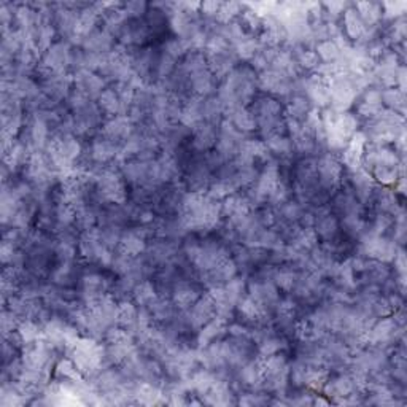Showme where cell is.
Segmentation results:
<instances>
[{"label":"cell","mask_w":407,"mask_h":407,"mask_svg":"<svg viewBox=\"0 0 407 407\" xmlns=\"http://www.w3.org/2000/svg\"><path fill=\"white\" fill-rule=\"evenodd\" d=\"M366 144H368V139H366L363 132L358 131L355 132L349 145L340 153V161H342L344 169H347V172H353L361 167V160H363Z\"/></svg>","instance_id":"4fadbf2b"},{"label":"cell","mask_w":407,"mask_h":407,"mask_svg":"<svg viewBox=\"0 0 407 407\" xmlns=\"http://www.w3.org/2000/svg\"><path fill=\"white\" fill-rule=\"evenodd\" d=\"M120 150L121 145L98 132V135H94L89 144L88 160H91L93 166H109L115 162L116 156L120 155Z\"/></svg>","instance_id":"8992f818"},{"label":"cell","mask_w":407,"mask_h":407,"mask_svg":"<svg viewBox=\"0 0 407 407\" xmlns=\"http://www.w3.org/2000/svg\"><path fill=\"white\" fill-rule=\"evenodd\" d=\"M67 356L72 358L86 380L94 379L102 369L110 366L105 358V344L88 336H81L75 347L69 350Z\"/></svg>","instance_id":"6da1fadb"},{"label":"cell","mask_w":407,"mask_h":407,"mask_svg":"<svg viewBox=\"0 0 407 407\" xmlns=\"http://www.w3.org/2000/svg\"><path fill=\"white\" fill-rule=\"evenodd\" d=\"M382 13H384V19L393 21L401 16H406V8L407 3L403 0H395V2H382Z\"/></svg>","instance_id":"60d3db41"},{"label":"cell","mask_w":407,"mask_h":407,"mask_svg":"<svg viewBox=\"0 0 407 407\" xmlns=\"http://www.w3.org/2000/svg\"><path fill=\"white\" fill-rule=\"evenodd\" d=\"M258 89L271 98H289L293 94V80L287 75L278 74L276 70L267 69L258 74Z\"/></svg>","instance_id":"277c9868"},{"label":"cell","mask_w":407,"mask_h":407,"mask_svg":"<svg viewBox=\"0 0 407 407\" xmlns=\"http://www.w3.org/2000/svg\"><path fill=\"white\" fill-rule=\"evenodd\" d=\"M124 12L129 19H140V16L148 12V3L142 0H132V2L124 3Z\"/></svg>","instance_id":"7bdbcfd3"},{"label":"cell","mask_w":407,"mask_h":407,"mask_svg":"<svg viewBox=\"0 0 407 407\" xmlns=\"http://www.w3.org/2000/svg\"><path fill=\"white\" fill-rule=\"evenodd\" d=\"M298 278H299V271H296V269L292 266L280 264V266L276 267V271H274L272 282L278 288V292L292 293L294 287H296Z\"/></svg>","instance_id":"484cf974"},{"label":"cell","mask_w":407,"mask_h":407,"mask_svg":"<svg viewBox=\"0 0 407 407\" xmlns=\"http://www.w3.org/2000/svg\"><path fill=\"white\" fill-rule=\"evenodd\" d=\"M201 296L202 293L199 285L191 282V278H183L180 282L175 283L174 289H172L170 299L178 310H188L192 307V304H195Z\"/></svg>","instance_id":"7c38bea8"},{"label":"cell","mask_w":407,"mask_h":407,"mask_svg":"<svg viewBox=\"0 0 407 407\" xmlns=\"http://www.w3.org/2000/svg\"><path fill=\"white\" fill-rule=\"evenodd\" d=\"M99 225V208L94 206H86L80 207L76 210V220H75V228L78 229L80 232L89 231Z\"/></svg>","instance_id":"1f68e13d"},{"label":"cell","mask_w":407,"mask_h":407,"mask_svg":"<svg viewBox=\"0 0 407 407\" xmlns=\"http://www.w3.org/2000/svg\"><path fill=\"white\" fill-rule=\"evenodd\" d=\"M314 50L320 58V60H322V64L336 63V60L340 58V50L333 40H323V42H318L314 47Z\"/></svg>","instance_id":"74e56055"},{"label":"cell","mask_w":407,"mask_h":407,"mask_svg":"<svg viewBox=\"0 0 407 407\" xmlns=\"http://www.w3.org/2000/svg\"><path fill=\"white\" fill-rule=\"evenodd\" d=\"M157 298V292L153 280H142L135 285L134 292H132V301L135 302L137 307H148V305Z\"/></svg>","instance_id":"f1b7e54d"},{"label":"cell","mask_w":407,"mask_h":407,"mask_svg":"<svg viewBox=\"0 0 407 407\" xmlns=\"http://www.w3.org/2000/svg\"><path fill=\"white\" fill-rule=\"evenodd\" d=\"M287 347H288L287 340H285L282 336H277L276 333H272L258 342V356L266 358V356L283 352Z\"/></svg>","instance_id":"d6a6232c"},{"label":"cell","mask_w":407,"mask_h":407,"mask_svg":"<svg viewBox=\"0 0 407 407\" xmlns=\"http://www.w3.org/2000/svg\"><path fill=\"white\" fill-rule=\"evenodd\" d=\"M382 105L384 109L396 111V113H406V93L398 88H386L382 89Z\"/></svg>","instance_id":"f546056e"},{"label":"cell","mask_w":407,"mask_h":407,"mask_svg":"<svg viewBox=\"0 0 407 407\" xmlns=\"http://www.w3.org/2000/svg\"><path fill=\"white\" fill-rule=\"evenodd\" d=\"M356 13L360 14L361 21L366 28H379V24L384 19V13H382V5L379 2H356L353 5Z\"/></svg>","instance_id":"cb8c5ba5"},{"label":"cell","mask_w":407,"mask_h":407,"mask_svg":"<svg viewBox=\"0 0 407 407\" xmlns=\"http://www.w3.org/2000/svg\"><path fill=\"white\" fill-rule=\"evenodd\" d=\"M204 121V98L199 96H190L182 107L180 124L192 131L197 124Z\"/></svg>","instance_id":"e0dca14e"},{"label":"cell","mask_w":407,"mask_h":407,"mask_svg":"<svg viewBox=\"0 0 407 407\" xmlns=\"http://www.w3.org/2000/svg\"><path fill=\"white\" fill-rule=\"evenodd\" d=\"M329 85V94H331V109L340 111H350V109L355 105L356 99H358V89H356L355 81L352 74L342 72L334 76H331L328 80Z\"/></svg>","instance_id":"7a4b0ae2"},{"label":"cell","mask_w":407,"mask_h":407,"mask_svg":"<svg viewBox=\"0 0 407 407\" xmlns=\"http://www.w3.org/2000/svg\"><path fill=\"white\" fill-rule=\"evenodd\" d=\"M247 294L272 312L280 299L278 288L274 285L272 280H264L256 276H253L247 282Z\"/></svg>","instance_id":"52a82bcc"},{"label":"cell","mask_w":407,"mask_h":407,"mask_svg":"<svg viewBox=\"0 0 407 407\" xmlns=\"http://www.w3.org/2000/svg\"><path fill=\"white\" fill-rule=\"evenodd\" d=\"M374 210L379 213H386V215H391L395 218L396 213H398L401 208H403V204L399 202V196L396 195L393 186H377V190L374 192L373 197Z\"/></svg>","instance_id":"2e32d148"},{"label":"cell","mask_w":407,"mask_h":407,"mask_svg":"<svg viewBox=\"0 0 407 407\" xmlns=\"http://www.w3.org/2000/svg\"><path fill=\"white\" fill-rule=\"evenodd\" d=\"M331 371L328 368H323V366H309L305 369L304 375V388L310 391H315V393H322L324 384L329 377Z\"/></svg>","instance_id":"4316f807"},{"label":"cell","mask_w":407,"mask_h":407,"mask_svg":"<svg viewBox=\"0 0 407 407\" xmlns=\"http://www.w3.org/2000/svg\"><path fill=\"white\" fill-rule=\"evenodd\" d=\"M393 266H395V276L398 278H406L407 259H406V252H404L403 247H399L398 252H396V256L393 259Z\"/></svg>","instance_id":"ee69618b"},{"label":"cell","mask_w":407,"mask_h":407,"mask_svg":"<svg viewBox=\"0 0 407 407\" xmlns=\"http://www.w3.org/2000/svg\"><path fill=\"white\" fill-rule=\"evenodd\" d=\"M98 107L102 111V115H105L107 118L123 115V105H121L120 94L115 86H110V88H105L102 91L98 98Z\"/></svg>","instance_id":"603a6c76"},{"label":"cell","mask_w":407,"mask_h":407,"mask_svg":"<svg viewBox=\"0 0 407 407\" xmlns=\"http://www.w3.org/2000/svg\"><path fill=\"white\" fill-rule=\"evenodd\" d=\"M226 120L231 121V123L236 126V129L243 132V134H250V132L258 129V121L248 107H239V109L232 110L231 113L226 116Z\"/></svg>","instance_id":"d4e9b609"},{"label":"cell","mask_w":407,"mask_h":407,"mask_svg":"<svg viewBox=\"0 0 407 407\" xmlns=\"http://www.w3.org/2000/svg\"><path fill=\"white\" fill-rule=\"evenodd\" d=\"M134 131H135V124L132 123V120L126 115H118V116H111V118H107L99 129L102 135L109 137L110 140L116 142V144L121 146H123L124 142L134 134Z\"/></svg>","instance_id":"9c48e42d"},{"label":"cell","mask_w":407,"mask_h":407,"mask_svg":"<svg viewBox=\"0 0 407 407\" xmlns=\"http://www.w3.org/2000/svg\"><path fill=\"white\" fill-rule=\"evenodd\" d=\"M318 241L320 239L317 236V232L314 231V228H301L296 236H294L293 241L288 243H292V245L299 248V250L309 253L318 245Z\"/></svg>","instance_id":"e575fe53"},{"label":"cell","mask_w":407,"mask_h":407,"mask_svg":"<svg viewBox=\"0 0 407 407\" xmlns=\"http://www.w3.org/2000/svg\"><path fill=\"white\" fill-rule=\"evenodd\" d=\"M243 12V3H239V2H221V7H220V12H218L217 18H215V23L217 24H229L234 19H237L241 16Z\"/></svg>","instance_id":"f35d334b"},{"label":"cell","mask_w":407,"mask_h":407,"mask_svg":"<svg viewBox=\"0 0 407 407\" xmlns=\"http://www.w3.org/2000/svg\"><path fill=\"white\" fill-rule=\"evenodd\" d=\"M51 280H53V285H56V287H74L76 280V269L74 263H59V266H56L54 271L51 272Z\"/></svg>","instance_id":"4dcf8cb0"},{"label":"cell","mask_w":407,"mask_h":407,"mask_svg":"<svg viewBox=\"0 0 407 407\" xmlns=\"http://www.w3.org/2000/svg\"><path fill=\"white\" fill-rule=\"evenodd\" d=\"M188 80H190L192 96H199V98L206 99L208 96L215 94L217 80L208 69L201 70V72L188 76Z\"/></svg>","instance_id":"ffe728a7"},{"label":"cell","mask_w":407,"mask_h":407,"mask_svg":"<svg viewBox=\"0 0 407 407\" xmlns=\"http://www.w3.org/2000/svg\"><path fill=\"white\" fill-rule=\"evenodd\" d=\"M314 107L310 104V100L307 99V96L305 94H292L288 98V104H287V116L289 118L299 121V123H302V121L307 118V115L310 113V110H312Z\"/></svg>","instance_id":"83f0119b"},{"label":"cell","mask_w":407,"mask_h":407,"mask_svg":"<svg viewBox=\"0 0 407 407\" xmlns=\"http://www.w3.org/2000/svg\"><path fill=\"white\" fill-rule=\"evenodd\" d=\"M261 43L259 40L254 37V35H250L245 40H242L241 43H237L234 47V54H236L237 59L242 60H252L254 56H256L259 51H261Z\"/></svg>","instance_id":"8d00e7d4"},{"label":"cell","mask_w":407,"mask_h":407,"mask_svg":"<svg viewBox=\"0 0 407 407\" xmlns=\"http://www.w3.org/2000/svg\"><path fill=\"white\" fill-rule=\"evenodd\" d=\"M148 237H150V229L148 226H134L123 231L121 234L120 245L116 248V252L129 254L132 258H139L145 253L146 247H148Z\"/></svg>","instance_id":"5b68a950"},{"label":"cell","mask_w":407,"mask_h":407,"mask_svg":"<svg viewBox=\"0 0 407 407\" xmlns=\"http://www.w3.org/2000/svg\"><path fill=\"white\" fill-rule=\"evenodd\" d=\"M218 140V126L202 121L191 131V148L196 153H208L215 148Z\"/></svg>","instance_id":"5bb4252c"},{"label":"cell","mask_w":407,"mask_h":407,"mask_svg":"<svg viewBox=\"0 0 407 407\" xmlns=\"http://www.w3.org/2000/svg\"><path fill=\"white\" fill-rule=\"evenodd\" d=\"M225 289L229 299H231L234 304H237L247 294V280L236 276L225 285Z\"/></svg>","instance_id":"ab89813d"},{"label":"cell","mask_w":407,"mask_h":407,"mask_svg":"<svg viewBox=\"0 0 407 407\" xmlns=\"http://www.w3.org/2000/svg\"><path fill=\"white\" fill-rule=\"evenodd\" d=\"M19 323H21V320H19L18 315L5 307L2 312V334L7 336L10 333H14L18 329Z\"/></svg>","instance_id":"b9f144b4"},{"label":"cell","mask_w":407,"mask_h":407,"mask_svg":"<svg viewBox=\"0 0 407 407\" xmlns=\"http://www.w3.org/2000/svg\"><path fill=\"white\" fill-rule=\"evenodd\" d=\"M81 50L86 51V53H98V54H107L111 53L113 48L116 47L115 43V35L110 34L109 30L96 29L94 32H91L88 37L83 38L81 42Z\"/></svg>","instance_id":"9a60e30c"},{"label":"cell","mask_w":407,"mask_h":407,"mask_svg":"<svg viewBox=\"0 0 407 407\" xmlns=\"http://www.w3.org/2000/svg\"><path fill=\"white\" fill-rule=\"evenodd\" d=\"M220 7H221V2H215V0H207V2H202L201 3V14L204 16V19H207V21H215L218 12H220Z\"/></svg>","instance_id":"f6af8a7d"},{"label":"cell","mask_w":407,"mask_h":407,"mask_svg":"<svg viewBox=\"0 0 407 407\" xmlns=\"http://www.w3.org/2000/svg\"><path fill=\"white\" fill-rule=\"evenodd\" d=\"M53 374H54V379L65 380V382H78L85 379L78 371V368L75 366L72 358H69V356L67 358L59 360L58 363H56Z\"/></svg>","instance_id":"836d02e7"},{"label":"cell","mask_w":407,"mask_h":407,"mask_svg":"<svg viewBox=\"0 0 407 407\" xmlns=\"http://www.w3.org/2000/svg\"><path fill=\"white\" fill-rule=\"evenodd\" d=\"M135 404L142 406H160L164 404V393L161 386L145 380H137L134 385Z\"/></svg>","instance_id":"ac0fdd59"},{"label":"cell","mask_w":407,"mask_h":407,"mask_svg":"<svg viewBox=\"0 0 407 407\" xmlns=\"http://www.w3.org/2000/svg\"><path fill=\"white\" fill-rule=\"evenodd\" d=\"M137 322H139V307L134 301L127 299V301L118 302V312H116V324L134 336L137 329Z\"/></svg>","instance_id":"7402d4cb"},{"label":"cell","mask_w":407,"mask_h":407,"mask_svg":"<svg viewBox=\"0 0 407 407\" xmlns=\"http://www.w3.org/2000/svg\"><path fill=\"white\" fill-rule=\"evenodd\" d=\"M228 324L229 322H226L225 318H220V317H215L207 324H204V327L197 331V336H196L197 349H204L207 347V345H210L212 342H215V340L221 339V336L228 333Z\"/></svg>","instance_id":"d6986e66"},{"label":"cell","mask_w":407,"mask_h":407,"mask_svg":"<svg viewBox=\"0 0 407 407\" xmlns=\"http://www.w3.org/2000/svg\"><path fill=\"white\" fill-rule=\"evenodd\" d=\"M355 391V382L349 371H340V373H331L329 377L324 384L322 393L334 404L338 399H342L345 396L352 395Z\"/></svg>","instance_id":"30bf717a"},{"label":"cell","mask_w":407,"mask_h":407,"mask_svg":"<svg viewBox=\"0 0 407 407\" xmlns=\"http://www.w3.org/2000/svg\"><path fill=\"white\" fill-rule=\"evenodd\" d=\"M16 331L24 345L37 342L43 336V327L38 322H35V320H23Z\"/></svg>","instance_id":"d590c367"},{"label":"cell","mask_w":407,"mask_h":407,"mask_svg":"<svg viewBox=\"0 0 407 407\" xmlns=\"http://www.w3.org/2000/svg\"><path fill=\"white\" fill-rule=\"evenodd\" d=\"M74 88L94 100L107 88V81L99 74L93 72V70L81 69L74 72Z\"/></svg>","instance_id":"8fae6325"},{"label":"cell","mask_w":407,"mask_h":407,"mask_svg":"<svg viewBox=\"0 0 407 407\" xmlns=\"http://www.w3.org/2000/svg\"><path fill=\"white\" fill-rule=\"evenodd\" d=\"M377 183H375L374 177L371 175L363 167L356 169L353 172H349V188L353 192L356 199H358L363 206L373 202L374 192L377 190Z\"/></svg>","instance_id":"ba28073f"},{"label":"cell","mask_w":407,"mask_h":407,"mask_svg":"<svg viewBox=\"0 0 407 407\" xmlns=\"http://www.w3.org/2000/svg\"><path fill=\"white\" fill-rule=\"evenodd\" d=\"M317 174L318 185L323 188L328 195H336L344 182V166L339 155L327 151L317 160Z\"/></svg>","instance_id":"3957f363"},{"label":"cell","mask_w":407,"mask_h":407,"mask_svg":"<svg viewBox=\"0 0 407 407\" xmlns=\"http://www.w3.org/2000/svg\"><path fill=\"white\" fill-rule=\"evenodd\" d=\"M342 32L345 34V37H347L350 42H360L361 37H363L364 32H366V25L361 21L360 14L356 13V10L353 7H349L345 12L342 13Z\"/></svg>","instance_id":"44dd1931"}]
</instances>
